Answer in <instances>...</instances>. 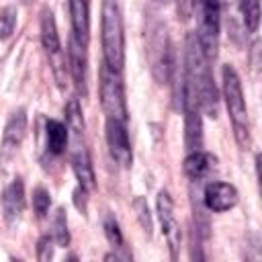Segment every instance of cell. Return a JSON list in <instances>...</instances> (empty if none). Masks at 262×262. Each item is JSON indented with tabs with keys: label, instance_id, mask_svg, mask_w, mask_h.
<instances>
[{
	"label": "cell",
	"instance_id": "cell-7",
	"mask_svg": "<svg viewBox=\"0 0 262 262\" xmlns=\"http://www.w3.org/2000/svg\"><path fill=\"white\" fill-rule=\"evenodd\" d=\"M106 145H108V154L111 158L123 166L129 168L133 162V151H131V141H129V133L125 127V121H117V119H106Z\"/></svg>",
	"mask_w": 262,
	"mask_h": 262
},
{
	"label": "cell",
	"instance_id": "cell-14",
	"mask_svg": "<svg viewBox=\"0 0 262 262\" xmlns=\"http://www.w3.org/2000/svg\"><path fill=\"white\" fill-rule=\"evenodd\" d=\"M184 108V143L188 151L203 147V121L201 108L194 104H182Z\"/></svg>",
	"mask_w": 262,
	"mask_h": 262
},
{
	"label": "cell",
	"instance_id": "cell-26",
	"mask_svg": "<svg viewBox=\"0 0 262 262\" xmlns=\"http://www.w3.org/2000/svg\"><path fill=\"white\" fill-rule=\"evenodd\" d=\"M192 8H194V0H178V14L182 18H188L192 14Z\"/></svg>",
	"mask_w": 262,
	"mask_h": 262
},
{
	"label": "cell",
	"instance_id": "cell-22",
	"mask_svg": "<svg viewBox=\"0 0 262 262\" xmlns=\"http://www.w3.org/2000/svg\"><path fill=\"white\" fill-rule=\"evenodd\" d=\"M16 27V8L14 6H6L0 10V39H8L12 35Z\"/></svg>",
	"mask_w": 262,
	"mask_h": 262
},
{
	"label": "cell",
	"instance_id": "cell-25",
	"mask_svg": "<svg viewBox=\"0 0 262 262\" xmlns=\"http://www.w3.org/2000/svg\"><path fill=\"white\" fill-rule=\"evenodd\" d=\"M53 244L55 242H53L51 235H43L37 244V260H41V262L51 260L53 258Z\"/></svg>",
	"mask_w": 262,
	"mask_h": 262
},
{
	"label": "cell",
	"instance_id": "cell-20",
	"mask_svg": "<svg viewBox=\"0 0 262 262\" xmlns=\"http://www.w3.org/2000/svg\"><path fill=\"white\" fill-rule=\"evenodd\" d=\"M53 242L57 246H68L70 244V231H68V221H66V211L63 209H57L55 211V217H53V233H51Z\"/></svg>",
	"mask_w": 262,
	"mask_h": 262
},
{
	"label": "cell",
	"instance_id": "cell-13",
	"mask_svg": "<svg viewBox=\"0 0 262 262\" xmlns=\"http://www.w3.org/2000/svg\"><path fill=\"white\" fill-rule=\"evenodd\" d=\"M78 139H80V137H76V149L72 151V170H74V174H76L78 186H82L84 190H92V188L96 186L92 162H90V156H88L86 147L80 145Z\"/></svg>",
	"mask_w": 262,
	"mask_h": 262
},
{
	"label": "cell",
	"instance_id": "cell-12",
	"mask_svg": "<svg viewBox=\"0 0 262 262\" xmlns=\"http://www.w3.org/2000/svg\"><path fill=\"white\" fill-rule=\"evenodd\" d=\"M72 18V37H76L84 47L90 39V0H68Z\"/></svg>",
	"mask_w": 262,
	"mask_h": 262
},
{
	"label": "cell",
	"instance_id": "cell-17",
	"mask_svg": "<svg viewBox=\"0 0 262 262\" xmlns=\"http://www.w3.org/2000/svg\"><path fill=\"white\" fill-rule=\"evenodd\" d=\"M45 135H47V149L53 156H59L68 145V127L61 121L49 119L45 123Z\"/></svg>",
	"mask_w": 262,
	"mask_h": 262
},
{
	"label": "cell",
	"instance_id": "cell-1",
	"mask_svg": "<svg viewBox=\"0 0 262 262\" xmlns=\"http://www.w3.org/2000/svg\"><path fill=\"white\" fill-rule=\"evenodd\" d=\"M182 78L192 86V90L196 94V100H199V108L209 117H217V100H219L217 88H215V82H213L209 59L201 51L194 35L186 37Z\"/></svg>",
	"mask_w": 262,
	"mask_h": 262
},
{
	"label": "cell",
	"instance_id": "cell-23",
	"mask_svg": "<svg viewBox=\"0 0 262 262\" xmlns=\"http://www.w3.org/2000/svg\"><path fill=\"white\" fill-rule=\"evenodd\" d=\"M133 207H135V213H137V219H139L143 231H145L147 237H149V235H151V215H149V209H147L145 199L137 196V199L133 201Z\"/></svg>",
	"mask_w": 262,
	"mask_h": 262
},
{
	"label": "cell",
	"instance_id": "cell-9",
	"mask_svg": "<svg viewBox=\"0 0 262 262\" xmlns=\"http://www.w3.org/2000/svg\"><path fill=\"white\" fill-rule=\"evenodd\" d=\"M41 43L47 51V55L53 61V72L59 80V68L63 63V55H61V43H59V35H57V27H55V18L53 12L49 8L41 10Z\"/></svg>",
	"mask_w": 262,
	"mask_h": 262
},
{
	"label": "cell",
	"instance_id": "cell-24",
	"mask_svg": "<svg viewBox=\"0 0 262 262\" xmlns=\"http://www.w3.org/2000/svg\"><path fill=\"white\" fill-rule=\"evenodd\" d=\"M49 205H51L49 192H47L45 188H35V192H33V209H35V213H37L39 217H43V215L47 213Z\"/></svg>",
	"mask_w": 262,
	"mask_h": 262
},
{
	"label": "cell",
	"instance_id": "cell-5",
	"mask_svg": "<svg viewBox=\"0 0 262 262\" xmlns=\"http://www.w3.org/2000/svg\"><path fill=\"white\" fill-rule=\"evenodd\" d=\"M98 86H100V104L106 115V119L127 121V100H125V88L121 80V72L108 68L106 63L100 66L98 72Z\"/></svg>",
	"mask_w": 262,
	"mask_h": 262
},
{
	"label": "cell",
	"instance_id": "cell-10",
	"mask_svg": "<svg viewBox=\"0 0 262 262\" xmlns=\"http://www.w3.org/2000/svg\"><path fill=\"white\" fill-rule=\"evenodd\" d=\"M203 201L209 211L223 213L237 205V190L233 184H227V182H211L205 186Z\"/></svg>",
	"mask_w": 262,
	"mask_h": 262
},
{
	"label": "cell",
	"instance_id": "cell-15",
	"mask_svg": "<svg viewBox=\"0 0 262 262\" xmlns=\"http://www.w3.org/2000/svg\"><path fill=\"white\" fill-rule=\"evenodd\" d=\"M25 131H27V113H25V108H18L8 117V123L4 127V135H2L4 154H10V151L18 149V145L23 143Z\"/></svg>",
	"mask_w": 262,
	"mask_h": 262
},
{
	"label": "cell",
	"instance_id": "cell-8",
	"mask_svg": "<svg viewBox=\"0 0 262 262\" xmlns=\"http://www.w3.org/2000/svg\"><path fill=\"white\" fill-rule=\"evenodd\" d=\"M68 70H70V76H72V82H74L78 94H82V98H86V94H88V88H86L88 59H86V47L76 37H70V41H68Z\"/></svg>",
	"mask_w": 262,
	"mask_h": 262
},
{
	"label": "cell",
	"instance_id": "cell-21",
	"mask_svg": "<svg viewBox=\"0 0 262 262\" xmlns=\"http://www.w3.org/2000/svg\"><path fill=\"white\" fill-rule=\"evenodd\" d=\"M102 227H104V235H106V239H108V244H111L113 248H123V246H125L121 227H119V223H117V219H115L113 215H104Z\"/></svg>",
	"mask_w": 262,
	"mask_h": 262
},
{
	"label": "cell",
	"instance_id": "cell-6",
	"mask_svg": "<svg viewBox=\"0 0 262 262\" xmlns=\"http://www.w3.org/2000/svg\"><path fill=\"white\" fill-rule=\"evenodd\" d=\"M156 209H158L162 233H164L168 248H170V258L176 260L178 250H180V242H182V231H180V223H178L176 213H174V201H172L168 190H160L158 201H156Z\"/></svg>",
	"mask_w": 262,
	"mask_h": 262
},
{
	"label": "cell",
	"instance_id": "cell-16",
	"mask_svg": "<svg viewBox=\"0 0 262 262\" xmlns=\"http://www.w3.org/2000/svg\"><path fill=\"white\" fill-rule=\"evenodd\" d=\"M213 164H215V158L211 154H207L203 149H194L184 160V174L190 180H201V178H205L209 174Z\"/></svg>",
	"mask_w": 262,
	"mask_h": 262
},
{
	"label": "cell",
	"instance_id": "cell-18",
	"mask_svg": "<svg viewBox=\"0 0 262 262\" xmlns=\"http://www.w3.org/2000/svg\"><path fill=\"white\" fill-rule=\"evenodd\" d=\"M63 113H66V127H68V131H72L76 137H80L84 133V117H82L80 100L78 98L68 100Z\"/></svg>",
	"mask_w": 262,
	"mask_h": 262
},
{
	"label": "cell",
	"instance_id": "cell-11",
	"mask_svg": "<svg viewBox=\"0 0 262 262\" xmlns=\"http://www.w3.org/2000/svg\"><path fill=\"white\" fill-rule=\"evenodd\" d=\"M25 211V184L20 178H14L2 192V213L8 223H16Z\"/></svg>",
	"mask_w": 262,
	"mask_h": 262
},
{
	"label": "cell",
	"instance_id": "cell-4",
	"mask_svg": "<svg viewBox=\"0 0 262 262\" xmlns=\"http://www.w3.org/2000/svg\"><path fill=\"white\" fill-rule=\"evenodd\" d=\"M196 12V43L207 59L217 55L219 31H221V2L219 0H194Z\"/></svg>",
	"mask_w": 262,
	"mask_h": 262
},
{
	"label": "cell",
	"instance_id": "cell-19",
	"mask_svg": "<svg viewBox=\"0 0 262 262\" xmlns=\"http://www.w3.org/2000/svg\"><path fill=\"white\" fill-rule=\"evenodd\" d=\"M244 16V25L250 33H256L260 25V0H237Z\"/></svg>",
	"mask_w": 262,
	"mask_h": 262
},
{
	"label": "cell",
	"instance_id": "cell-2",
	"mask_svg": "<svg viewBox=\"0 0 262 262\" xmlns=\"http://www.w3.org/2000/svg\"><path fill=\"white\" fill-rule=\"evenodd\" d=\"M100 39H102L104 63L121 72L125 66V33H123V14L117 0L102 2Z\"/></svg>",
	"mask_w": 262,
	"mask_h": 262
},
{
	"label": "cell",
	"instance_id": "cell-3",
	"mask_svg": "<svg viewBox=\"0 0 262 262\" xmlns=\"http://www.w3.org/2000/svg\"><path fill=\"white\" fill-rule=\"evenodd\" d=\"M221 76H223V98H225V106L231 119L233 135H235L237 145L246 149L250 145V123H248V108H246V98L242 92V82L233 66H223Z\"/></svg>",
	"mask_w": 262,
	"mask_h": 262
}]
</instances>
